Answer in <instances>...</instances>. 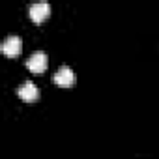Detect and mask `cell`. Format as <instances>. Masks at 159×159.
Instances as JSON below:
<instances>
[{"label":"cell","instance_id":"obj_1","mask_svg":"<svg viewBox=\"0 0 159 159\" xmlns=\"http://www.w3.org/2000/svg\"><path fill=\"white\" fill-rule=\"evenodd\" d=\"M51 13V4L49 2H34L28 6V15L34 23H41L49 17Z\"/></svg>","mask_w":159,"mask_h":159},{"label":"cell","instance_id":"obj_2","mask_svg":"<svg viewBox=\"0 0 159 159\" xmlns=\"http://www.w3.org/2000/svg\"><path fill=\"white\" fill-rule=\"evenodd\" d=\"M52 81H54L58 86L69 88V86H73V83H75V73L71 71L69 66H60V69L52 75Z\"/></svg>","mask_w":159,"mask_h":159},{"label":"cell","instance_id":"obj_3","mask_svg":"<svg viewBox=\"0 0 159 159\" xmlns=\"http://www.w3.org/2000/svg\"><path fill=\"white\" fill-rule=\"evenodd\" d=\"M26 67L34 73H43L47 69V54L43 51H36L34 54H30V58L26 60Z\"/></svg>","mask_w":159,"mask_h":159},{"label":"cell","instance_id":"obj_4","mask_svg":"<svg viewBox=\"0 0 159 159\" xmlns=\"http://www.w3.org/2000/svg\"><path fill=\"white\" fill-rule=\"evenodd\" d=\"M17 96H19L23 101L32 103V101H36V99L39 98V90H38V86H36L32 81H26V83H23V84L17 88Z\"/></svg>","mask_w":159,"mask_h":159},{"label":"cell","instance_id":"obj_5","mask_svg":"<svg viewBox=\"0 0 159 159\" xmlns=\"http://www.w3.org/2000/svg\"><path fill=\"white\" fill-rule=\"evenodd\" d=\"M0 49H2V52H4L6 56H17V54L21 52V49H23V41H21L19 36H8V38L2 41Z\"/></svg>","mask_w":159,"mask_h":159}]
</instances>
